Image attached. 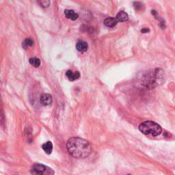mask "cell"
Segmentation results:
<instances>
[{
	"label": "cell",
	"mask_w": 175,
	"mask_h": 175,
	"mask_svg": "<svg viewBox=\"0 0 175 175\" xmlns=\"http://www.w3.org/2000/svg\"><path fill=\"white\" fill-rule=\"evenodd\" d=\"M128 175H131V174H128Z\"/></svg>",
	"instance_id": "obj_15"
},
{
	"label": "cell",
	"mask_w": 175,
	"mask_h": 175,
	"mask_svg": "<svg viewBox=\"0 0 175 175\" xmlns=\"http://www.w3.org/2000/svg\"><path fill=\"white\" fill-rule=\"evenodd\" d=\"M139 129L142 133L145 135H151L157 136L162 132V129L160 125L153 121H145L141 123L139 126Z\"/></svg>",
	"instance_id": "obj_2"
},
{
	"label": "cell",
	"mask_w": 175,
	"mask_h": 175,
	"mask_svg": "<svg viewBox=\"0 0 175 175\" xmlns=\"http://www.w3.org/2000/svg\"><path fill=\"white\" fill-rule=\"evenodd\" d=\"M32 175H54L55 172L49 167L41 164H35L31 169Z\"/></svg>",
	"instance_id": "obj_3"
},
{
	"label": "cell",
	"mask_w": 175,
	"mask_h": 175,
	"mask_svg": "<svg viewBox=\"0 0 175 175\" xmlns=\"http://www.w3.org/2000/svg\"><path fill=\"white\" fill-rule=\"evenodd\" d=\"M150 30H149V29L148 28H144L141 30V32L142 33H147V32H148Z\"/></svg>",
	"instance_id": "obj_14"
},
{
	"label": "cell",
	"mask_w": 175,
	"mask_h": 175,
	"mask_svg": "<svg viewBox=\"0 0 175 175\" xmlns=\"http://www.w3.org/2000/svg\"><path fill=\"white\" fill-rule=\"evenodd\" d=\"M67 147L68 153L73 157L79 159L86 158L89 156L92 152V146L89 142L77 137L68 139Z\"/></svg>",
	"instance_id": "obj_1"
},
{
	"label": "cell",
	"mask_w": 175,
	"mask_h": 175,
	"mask_svg": "<svg viewBox=\"0 0 175 175\" xmlns=\"http://www.w3.org/2000/svg\"><path fill=\"white\" fill-rule=\"evenodd\" d=\"M42 149L48 155H50L53 151V144L51 142H47L42 144Z\"/></svg>",
	"instance_id": "obj_10"
},
{
	"label": "cell",
	"mask_w": 175,
	"mask_h": 175,
	"mask_svg": "<svg viewBox=\"0 0 175 175\" xmlns=\"http://www.w3.org/2000/svg\"><path fill=\"white\" fill-rule=\"evenodd\" d=\"M64 14L67 19L73 20V21H75L78 18V14L71 10H65Z\"/></svg>",
	"instance_id": "obj_9"
},
{
	"label": "cell",
	"mask_w": 175,
	"mask_h": 175,
	"mask_svg": "<svg viewBox=\"0 0 175 175\" xmlns=\"http://www.w3.org/2000/svg\"><path fill=\"white\" fill-rule=\"evenodd\" d=\"M39 3L42 7L47 8L50 5V1H47V0H44V1L39 2Z\"/></svg>",
	"instance_id": "obj_13"
},
{
	"label": "cell",
	"mask_w": 175,
	"mask_h": 175,
	"mask_svg": "<svg viewBox=\"0 0 175 175\" xmlns=\"http://www.w3.org/2000/svg\"><path fill=\"white\" fill-rule=\"evenodd\" d=\"M40 103L43 105H49L52 103V97L49 94H44L40 97Z\"/></svg>",
	"instance_id": "obj_4"
},
{
	"label": "cell",
	"mask_w": 175,
	"mask_h": 175,
	"mask_svg": "<svg viewBox=\"0 0 175 175\" xmlns=\"http://www.w3.org/2000/svg\"><path fill=\"white\" fill-rule=\"evenodd\" d=\"M34 42L32 39H31V38H27V39H26L24 40L22 45H23V47L25 49H26L27 47H32L33 45H34Z\"/></svg>",
	"instance_id": "obj_11"
},
{
	"label": "cell",
	"mask_w": 175,
	"mask_h": 175,
	"mask_svg": "<svg viewBox=\"0 0 175 175\" xmlns=\"http://www.w3.org/2000/svg\"><path fill=\"white\" fill-rule=\"evenodd\" d=\"M76 48L80 52H85L88 49V43L85 41H79L76 45Z\"/></svg>",
	"instance_id": "obj_7"
},
{
	"label": "cell",
	"mask_w": 175,
	"mask_h": 175,
	"mask_svg": "<svg viewBox=\"0 0 175 175\" xmlns=\"http://www.w3.org/2000/svg\"><path fill=\"white\" fill-rule=\"evenodd\" d=\"M118 23L117 20L115 18H113V17H108L105 19L104 21V24H105V26H107L108 27H115Z\"/></svg>",
	"instance_id": "obj_6"
},
{
	"label": "cell",
	"mask_w": 175,
	"mask_h": 175,
	"mask_svg": "<svg viewBox=\"0 0 175 175\" xmlns=\"http://www.w3.org/2000/svg\"><path fill=\"white\" fill-rule=\"evenodd\" d=\"M116 20L119 22H125L129 19L128 14L124 11H120L116 15Z\"/></svg>",
	"instance_id": "obj_8"
},
{
	"label": "cell",
	"mask_w": 175,
	"mask_h": 175,
	"mask_svg": "<svg viewBox=\"0 0 175 175\" xmlns=\"http://www.w3.org/2000/svg\"><path fill=\"white\" fill-rule=\"evenodd\" d=\"M66 75H67L68 80H69L70 81H71V82L75 81L76 80H78L80 77V73L78 71L73 72L71 70H67V73H66Z\"/></svg>",
	"instance_id": "obj_5"
},
{
	"label": "cell",
	"mask_w": 175,
	"mask_h": 175,
	"mask_svg": "<svg viewBox=\"0 0 175 175\" xmlns=\"http://www.w3.org/2000/svg\"><path fill=\"white\" fill-rule=\"evenodd\" d=\"M30 64H32V66H34V67L38 68L40 66V64H41V62H40V60L39 59V58H32L30 59Z\"/></svg>",
	"instance_id": "obj_12"
}]
</instances>
